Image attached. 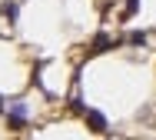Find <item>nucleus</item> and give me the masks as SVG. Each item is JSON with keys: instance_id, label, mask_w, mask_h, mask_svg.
Here are the masks:
<instances>
[{"instance_id": "3", "label": "nucleus", "mask_w": 156, "mask_h": 140, "mask_svg": "<svg viewBox=\"0 0 156 140\" xmlns=\"http://www.w3.org/2000/svg\"><path fill=\"white\" fill-rule=\"evenodd\" d=\"M113 43H116V40H113L110 34H96V37H93V43H90V50H87V53H90V57H96V53H103V50H110Z\"/></svg>"}, {"instance_id": "1", "label": "nucleus", "mask_w": 156, "mask_h": 140, "mask_svg": "<svg viewBox=\"0 0 156 140\" xmlns=\"http://www.w3.org/2000/svg\"><path fill=\"white\" fill-rule=\"evenodd\" d=\"M7 127H10V130H23V127H27V107H23V104H13V107H10Z\"/></svg>"}, {"instance_id": "4", "label": "nucleus", "mask_w": 156, "mask_h": 140, "mask_svg": "<svg viewBox=\"0 0 156 140\" xmlns=\"http://www.w3.org/2000/svg\"><path fill=\"white\" fill-rule=\"evenodd\" d=\"M0 13H3L7 20H17V3H13V0H3V3H0Z\"/></svg>"}, {"instance_id": "5", "label": "nucleus", "mask_w": 156, "mask_h": 140, "mask_svg": "<svg viewBox=\"0 0 156 140\" xmlns=\"http://www.w3.org/2000/svg\"><path fill=\"white\" fill-rule=\"evenodd\" d=\"M70 110H73V113H87V107H83V100H80V94L70 97Z\"/></svg>"}, {"instance_id": "7", "label": "nucleus", "mask_w": 156, "mask_h": 140, "mask_svg": "<svg viewBox=\"0 0 156 140\" xmlns=\"http://www.w3.org/2000/svg\"><path fill=\"white\" fill-rule=\"evenodd\" d=\"M129 43H146V34H129Z\"/></svg>"}, {"instance_id": "8", "label": "nucleus", "mask_w": 156, "mask_h": 140, "mask_svg": "<svg viewBox=\"0 0 156 140\" xmlns=\"http://www.w3.org/2000/svg\"><path fill=\"white\" fill-rule=\"evenodd\" d=\"M0 113H3V100H0Z\"/></svg>"}, {"instance_id": "2", "label": "nucleus", "mask_w": 156, "mask_h": 140, "mask_svg": "<svg viewBox=\"0 0 156 140\" xmlns=\"http://www.w3.org/2000/svg\"><path fill=\"white\" fill-rule=\"evenodd\" d=\"M83 117H87V127H90L93 134H106V117H103L100 110H87Z\"/></svg>"}, {"instance_id": "6", "label": "nucleus", "mask_w": 156, "mask_h": 140, "mask_svg": "<svg viewBox=\"0 0 156 140\" xmlns=\"http://www.w3.org/2000/svg\"><path fill=\"white\" fill-rule=\"evenodd\" d=\"M136 7H140V0H129V3H126V13H123V17H133V13H136Z\"/></svg>"}]
</instances>
